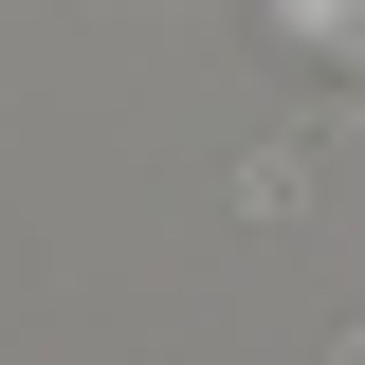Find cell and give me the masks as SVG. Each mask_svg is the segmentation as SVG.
<instances>
[{
  "label": "cell",
  "instance_id": "cell-1",
  "mask_svg": "<svg viewBox=\"0 0 365 365\" xmlns=\"http://www.w3.org/2000/svg\"><path fill=\"white\" fill-rule=\"evenodd\" d=\"M237 220H311V128H274V146H237Z\"/></svg>",
  "mask_w": 365,
  "mask_h": 365
},
{
  "label": "cell",
  "instance_id": "cell-2",
  "mask_svg": "<svg viewBox=\"0 0 365 365\" xmlns=\"http://www.w3.org/2000/svg\"><path fill=\"white\" fill-rule=\"evenodd\" d=\"M329 365H365V329H347V347H329Z\"/></svg>",
  "mask_w": 365,
  "mask_h": 365
}]
</instances>
